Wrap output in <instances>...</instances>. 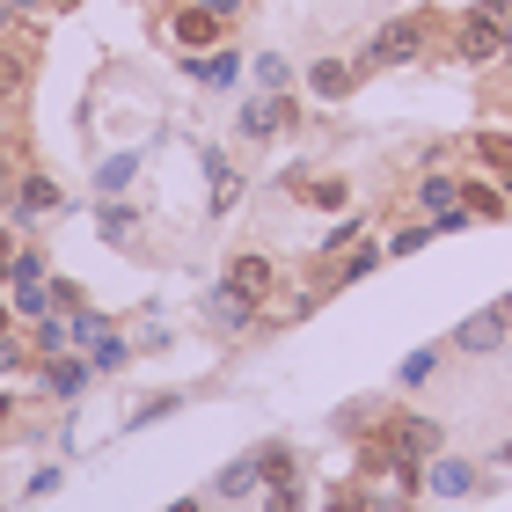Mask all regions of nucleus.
Listing matches in <instances>:
<instances>
[{"instance_id": "20", "label": "nucleus", "mask_w": 512, "mask_h": 512, "mask_svg": "<svg viewBox=\"0 0 512 512\" xmlns=\"http://www.w3.org/2000/svg\"><path fill=\"white\" fill-rule=\"evenodd\" d=\"M81 381H88V359H52L44 366V388L52 395H81Z\"/></svg>"}, {"instance_id": "14", "label": "nucleus", "mask_w": 512, "mask_h": 512, "mask_svg": "<svg viewBox=\"0 0 512 512\" xmlns=\"http://www.w3.org/2000/svg\"><path fill=\"white\" fill-rule=\"evenodd\" d=\"M271 256H235V264H227V286H235V293H249V300H264L271 293Z\"/></svg>"}, {"instance_id": "23", "label": "nucleus", "mask_w": 512, "mask_h": 512, "mask_svg": "<svg viewBox=\"0 0 512 512\" xmlns=\"http://www.w3.org/2000/svg\"><path fill=\"white\" fill-rule=\"evenodd\" d=\"M461 205H469V220H498L505 213V198L491 191V183H461Z\"/></svg>"}, {"instance_id": "19", "label": "nucleus", "mask_w": 512, "mask_h": 512, "mask_svg": "<svg viewBox=\"0 0 512 512\" xmlns=\"http://www.w3.org/2000/svg\"><path fill=\"white\" fill-rule=\"evenodd\" d=\"M96 227H103V242H132V235H139V213H132V205H118V198H103Z\"/></svg>"}, {"instance_id": "18", "label": "nucleus", "mask_w": 512, "mask_h": 512, "mask_svg": "<svg viewBox=\"0 0 512 512\" xmlns=\"http://www.w3.org/2000/svg\"><path fill=\"white\" fill-rule=\"evenodd\" d=\"M132 176H139V154H110V161H96V191H103V198L132 191Z\"/></svg>"}, {"instance_id": "30", "label": "nucleus", "mask_w": 512, "mask_h": 512, "mask_svg": "<svg viewBox=\"0 0 512 512\" xmlns=\"http://www.w3.org/2000/svg\"><path fill=\"white\" fill-rule=\"evenodd\" d=\"M15 366H30V352H22V344L0 330V374H15Z\"/></svg>"}, {"instance_id": "34", "label": "nucleus", "mask_w": 512, "mask_h": 512, "mask_svg": "<svg viewBox=\"0 0 512 512\" xmlns=\"http://www.w3.org/2000/svg\"><path fill=\"white\" fill-rule=\"evenodd\" d=\"M0 88H15V66H8V59H0Z\"/></svg>"}, {"instance_id": "32", "label": "nucleus", "mask_w": 512, "mask_h": 512, "mask_svg": "<svg viewBox=\"0 0 512 512\" xmlns=\"http://www.w3.org/2000/svg\"><path fill=\"white\" fill-rule=\"evenodd\" d=\"M8 271H15V235H0V286H8Z\"/></svg>"}, {"instance_id": "37", "label": "nucleus", "mask_w": 512, "mask_h": 512, "mask_svg": "<svg viewBox=\"0 0 512 512\" xmlns=\"http://www.w3.org/2000/svg\"><path fill=\"white\" fill-rule=\"evenodd\" d=\"M505 59H512V22H505Z\"/></svg>"}, {"instance_id": "8", "label": "nucleus", "mask_w": 512, "mask_h": 512, "mask_svg": "<svg viewBox=\"0 0 512 512\" xmlns=\"http://www.w3.org/2000/svg\"><path fill=\"white\" fill-rule=\"evenodd\" d=\"M286 191L308 198L315 213H344V205H352V183H344V176H286Z\"/></svg>"}, {"instance_id": "10", "label": "nucleus", "mask_w": 512, "mask_h": 512, "mask_svg": "<svg viewBox=\"0 0 512 512\" xmlns=\"http://www.w3.org/2000/svg\"><path fill=\"white\" fill-rule=\"evenodd\" d=\"M205 322H220V330H249V322H256V300H249V293H235V286L220 278L213 300H205Z\"/></svg>"}, {"instance_id": "26", "label": "nucleus", "mask_w": 512, "mask_h": 512, "mask_svg": "<svg viewBox=\"0 0 512 512\" xmlns=\"http://www.w3.org/2000/svg\"><path fill=\"white\" fill-rule=\"evenodd\" d=\"M264 512H300V476H286V483H264Z\"/></svg>"}, {"instance_id": "24", "label": "nucleus", "mask_w": 512, "mask_h": 512, "mask_svg": "<svg viewBox=\"0 0 512 512\" xmlns=\"http://www.w3.org/2000/svg\"><path fill=\"white\" fill-rule=\"evenodd\" d=\"M256 81H264V96L293 88V59H286V52H264V59H256Z\"/></svg>"}, {"instance_id": "28", "label": "nucleus", "mask_w": 512, "mask_h": 512, "mask_svg": "<svg viewBox=\"0 0 512 512\" xmlns=\"http://www.w3.org/2000/svg\"><path fill=\"white\" fill-rule=\"evenodd\" d=\"M169 410H183V395H147V403L132 410V425H154V417H169Z\"/></svg>"}, {"instance_id": "7", "label": "nucleus", "mask_w": 512, "mask_h": 512, "mask_svg": "<svg viewBox=\"0 0 512 512\" xmlns=\"http://www.w3.org/2000/svg\"><path fill=\"white\" fill-rule=\"evenodd\" d=\"M359 74H366V66H352V59H315L308 66V88H315L322 103H344L359 88Z\"/></svg>"}, {"instance_id": "35", "label": "nucleus", "mask_w": 512, "mask_h": 512, "mask_svg": "<svg viewBox=\"0 0 512 512\" xmlns=\"http://www.w3.org/2000/svg\"><path fill=\"white\" fill-rule=\"evenodd\" d=\"M8 8H52V0H8Z\"/></svg>"}, {"instance_id": "4", "label": "nucleus", "mask_w": 512, "mask_h": 512, "mask_svg": "<svg viewBox=\"0 0 512 512\" xmlns=\"http://www.w3.org/2000/svg\"><path fill=\"white\" fill-rule=\"evenodd\" d=\"M505 337H512V300H498V308H483V315L461 322V330H454V352L491 359V352H505Z\"/></svg>"}, {"instance_id": "39", "label": "nucleus", "mask_w": 512, "mask_h": 512, "mask_svg": "<svg viewBox=\"0 0 512 512\" xmlns=\"http://www.w3.org/2000/svg\"><path fill=\"white\" fill-rule=\"evenodd\" d=\"M0 330H8V308H0Z\"/></svg>"}, {"instance_id": "12", "label": "nucleus", "mask_w": 512, "mask_h": 512, "mask_svg": "<svg viewBox=\"0 0 512 512\" xmlns=\"http://www.w3.org/2000/svg\"><path fill=\"white\" fill-rule=\"evenodd\" d=\"M8 205H15V213H22V220H37V213H59V205H66V198H59V183H52V176H22Z\"/></svg>"}, {"instance_id": "25", "label": "nucleus", "mask_w": 512, "mask_h": 512, "mask_svg": "<svg viewBox=\"0 0 512 512\" xmlns=\"http://www.w3.org/2000/svg\"><path fill=\"white\" fill-rule=\"evenodd\" d=\"M432 235H439V227H432V220H425V227H395V235H388L381 249H388V256H417V249H425Z\"/></svg>"}, {"instance_id": "9", "label": "nucleus", "mask_w": 512, "mask_h": 512, "mask_svg": "<svg viewBox=\"0 0 512 512\" xmlns=\"http://www.w3.org/2000/svg\"><path fill=\"white\" fill-rule=\"evenodd\" d=\"M388 447L403 454V461H425V454H439V425H432V417H395Z\"/></svg>"}, {"instance_id": "27", "label": "nucleus", "mask_w": 512, "mask_h": 512, "mask_svg": "<svg viewBox=\"0 0 512 512\" xmlns=\"http://www.w3.org/2000/svg\"><path fill=\"white\" fill-rule=\"evenodd\" d=\"M66 344H74V330H66L59 315H44L37 322V352H66Z\"/></svg>"}, {"instance_id": "2", "label": "nucleus", "mask_w": 512, "mask_h": 512, "mask_svg": "<svg viewBox=\"0 0 512 512\" xmlns=\"http://www.w3.org/2000/svg\"><path fill=\"white\" fill-rule=\"evenodd\" d=\"M454 52H461V66H491V59H505V22L483 15V8H469V15H461V30H454Z\"/></svg>"}, {"instance_id": "11", "label": "nucleus", "mask_w": 512, "mask_h": 512, "mask_svg": "<svg viewBox=\"0 0 512 512\" xmlns=\"http://www.w3.org/2000/svg\"><path fill=\"white\" fill-rule=\"evenodd\" d=\"M220 30H227V22H220L213 8H198V0H191V8H183V15L169 22V37H176V44H191V52H205V44H213Z\"/></svg>"}, {"instance_id": "31", "label": "nucleus", "mask_w": 512, "mask_h": 512, "mask_svg": "<svg viewBox=\"0 0 512 512\" xmlns=\"http://www.w3.org/2000/svg\"><path fill=\"white\" fill-rule=\"evenodd\" d=\"M198 8H213L220 22H235V15H242V0H198Z\"/></svg>"}, {"instance_id": "6", "label": "nucleus", "mask_w": 512, "mask_h": 512, "mask_svg": "<svg viewBox=\"0 0 512 512\" xmlns=\"http://www.w3.org/2000/svg\"><path fill=\"white\" fill-rule=\"evenodd\" d=\"M183 74H191L198 88H235V81H242V52H227V44L191 52V59H183Z\"/></svg>"}, {"instance_id": "13", "label": "nucleus", "mask_w": 512, "mask_h": 512, "mask_svg": "<svg viewBox=\"0 0 512 512\" xmlns=\"http://www.w3.org/2000/svg\"><path fill=\"white\" fill-rule=\"evenodd\" d=\"M256 491H264V469H256V454L227 461V469L213 476V498H256Z\"/></svg>"}, {"instance_id": "29", "label": "nucleus", "mask_w": 512, "mask_h": 512, "mask_svg": "<svg viewBox=\"0 0 512 512\" xmlns=\"http://www.w3.org/2000/svg\"><path fill=\"white\" fill-rule=\"evenodd\" d=\"M52 308H59V315H74V308H88V293L74 286V278H52Z\"/></svg>"}, {"instance_id": "33", "label": "nucleus", "mask_w": 512, "mask_h": 512, "mask_svg": "<svg viewBox=\"0 0 512 512\" xmlns=\"http://www.w3.org/2000/svg\"><path fill=\"white\" fill-rule=\"evenodd\" d=\"M169 512H205V505H198V498H176V505H169Z\"/></svg>"}, {"instance_id": "1", "label": "nucleus", "mask_w": 512, "mask_h": 512, "mask_svg": "<svg viewBox=\"0 0 512 512\" xmlns=\"http://www.w3.org/2000/svg\"><path fill=\"white\" fill-rule=\"evenodd\" d=\"M425 491L432 498H476V491H498V476H483L476 461H461V454H432Z\"/></svg>"}, {"instance_id": "38", "label": "nucleus", "mask_w": 512, "mask_h": 512, "mask_svg": "<svg viewBox=\"0 0 512 512\" xmlns=\"http://www.w3.org/2000/svg\"><path fill=\"white\" fill-rule=\"evenodd\" d=\"M498 461H505V469H512V447H505V454H498Z\"/></svg>"}, {"instance_id": "16", "label": "nucleus", "mask_w": 512, "mask_h": 512, "mask_svg": "<svg viewBox=\"0 0 512 512\" xmlns=\"http://www.w3.org/2000/svg\"><path fill=\"white\" fill-rule=\"evenodd\" d=\"M417 205H425L432 220H447V213H461V183L454 176H425L417 183Z\"/></svg>"}, {"instance_id": "15", "label": "nucleus", "mask_w": 512, "mask_h": 512, "mask_svg": "<svg viewBox=\"0 0 512 512\" xmlns=\"http://www.w3.org/2000/svg\"><path fill=\"white\" fill-rule=\"evenodd\" d=\"M198 161H205V183H213V213H227V205L242 198V176L227 169V154H220V147H205Z\"/></svg>"}, {"instance_id": "3", "label": "nucleus", "mask_w": 512, "mask_h": 512, "mask_svg": "<svg viewBox=\"0 0 512 512\" xmlns=\"http://www.w3.org/2000/svg\"><path fill=\"white\" fill-rule=\"evenodd\" d=\"M417 59H425V15H395L366 52V66H417Z\"/></svg>"}, {"instance_id": "36", "label": "nucleus", "mask_w": 512, "mask_h": 512, "mask_svg": "<svg viewBox=\"0 0 512 512\" xmlns=\"http://www.w3.org/2000/svg\"><path fill=\"white\" fill-rule=\"evenodd\" d=\"M8 15H15V8H8V0H0V30H8Z\"/></svg>"}, {"instance_id": "5", "label": "nucleus", "mask_w": 512, "mask_h": 512, "mask_svg": "<svg viewBox=\"0 0 512 512\" xmlns=\"http://www.w3.org/2000/svg\"><path fill=\"white\" fill-rule=\"evenodd\" d=\"M293 118H300V110H293L286 88H278V96H256V103H242V139H278Z\"/></svg>"}, {"instance_id": "22", "label": "nucleus", "mask_w": 512, "mask_h": 512, "mask_svg": "<svg viewBox=\"0 0 512 512\" xmlns=\"http://www.w3.org/2000/svg\"><path fill=\"white\" fill-rule=\"evenodd\" d=\"M476 161H483V169H498V176H512V139L505 132H476Z\"/></svg>"}, {"instance_id": "21", "label": "nucleus", "mask_w": 512, "mask_h": 512, "mask_svg": "<svg viewBox=\"0 0 512 512\" xmlns=\"http://www.w3.org/2000/svg\"><path fill=\"white\" fill-rule=\"evenodd\" d=\"M439 374V344H417V352L403 359V374H395V381H403V388H425Z\"/></svg>"}, {"instance_id": "17", "label": "nucleus", "mask_w": 512, "mask_h": 512, "mask_svg": "<svg viewBox=\"0 0 512 512\" xmlns=\"http://www.w3.org/2000/svg\"><path fill=\"white\" fill-rule=\"evenodd\" d=\"M125 366H132V344L125 337H96V344H88V374H125Z\"/></svg>"}]
</instances>
